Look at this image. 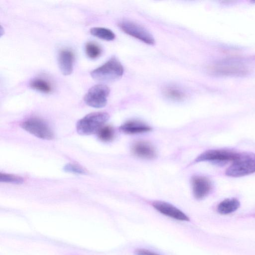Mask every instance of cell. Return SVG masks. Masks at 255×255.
Wrapping results in <instances>:
<instances>
[{"instance_id":"6da1fadb","label":"cell","mask_w":255,"mask_h":255,"mask_svg":"<svg viewBox=\"0 0 255 255\" xmlns=\"http://www.w3.org/2000/svg\"><path fill=\"white\" fill-rule=\"evenodd\" d=\"M124 71V67L120 61L115 57H113L91 71V76L99 82H113L122 77Z\"/></svg>"},{"instance_id":"7a4b0ae2","label":"cell","mask_w":255,"mask_h":255,"mask_svg":"<svg viewBox=\"0 0 255 255\" xmlns=\"http://www.w3.org/2000/svg\"><path fill=\"white\" fill-rule=\"evenodd\" d=\"M255 171V154L244 152L238 154L232 164L227 169L226 174L230 177H241Z\"/></svg>"},{"instance_id":"3957f363","label":"cell","mask_w":255,"mask_h":255,"mask_svg":"<svg viewBox=\"0 0 255 255\" xmlns=\"http://www.w3.org/2000/svg\"><path fill=\"white\" fill-rule=\"evenodd\" d=\"M109 115L105 112L89 114L77 123V132L82 135H90L98 131L109 120Z\"/></svg>"},{"instance_id":"277c9868","label":"cell","mask_w":255,"mask_h":255,"mask_svg":"<svg viewBox=\"0 0 255 255\" xmlns=\"http://www.w3.org/2000/svg\"><path fill=\"white\" fill-rule=\"evenodd\" d=\"M212 75L224 77H240L247 75L248 69L242 64L233 62H219L208 68Z\"/></svg>"},{"instance_id":"5b68a950","label":"cell","mask_w":255,"mask_h":255,"mask_svg":"<svg viewBox=\"0 0 255 255\" xmlns=\"http://www.w3.org/2000/svg\"><path fill=\"white\" fill-rule=\"evenodd\" d=\"M110 92V89L107 85H96L89 89L85 95L84 100L89 106L101 108L106 105Z\"/></svg>"},{"instance_id":"8992f818","label":"cell","mask_w":255,"mask_h":255,"mask_svg":"<svg viewBox=\"0 0 255 255\" xmlns=\"http://www.w3.org/2000/svg\"><path fill=\"white\" fill-rule=\"evenodd\" d=\"M23 129L43 139L51 140L54 134L48 125L38 118H31L23 122L21 125Z\"/></svg>"},{"instance_id":"52a82bcc","label":"cell","mask_w":255,"mask_h":255,"mask_svg":"<svg viewBox=\"0 0 255 255\" xmlns=\"http://www.w3.org/2000/svg\"><path fill=\"white\" fill-rule=\"evenodd\" d=\"M120 28L126 33L149 45H153L155 39L152 35L145 28L130 21H122L119 23Z\"/></svg>"},{"instance_id":"ba28073f","label":"cell","mask_w":255,"mask_h":255,"mask_svg":"<svg viewBox=\"0 0 255 255\" xmlns=\"http://www.w3.org/2000/svg\"><path fill=\"white\" fill-rule=\"evenodd\" d=\"M238 153L232 151L212 149L205 151L199 155L195 160V162L202 161H211L216 162H224L233 161L237 157Z\"/></svg>"},{"instance_id":"9c48e42d","label":"cell","mask_w":255,"mask_h":255,"mask_svg":"<svg viewBox=\"0 0 255 255\" xmlns=\"http://www.w3.org/2000/svg\"><path fill=\"white\" fill-rule=\"evenodd\" d=\"M153 207L160 213L179 221H188L189 218L181 210L173 205L163 201H155Z\"/></svg>"},{"instance_id":"30bf717a","label":"cell","mask_w":255,"mask_h":255,"mask_svg":"<svg viewBox=\"0 0 255 255\" xmlns=\"http://www.w3.org/2000/svg\"><path fill=\"white\" fill-rule=\"evenodd\" d=\"M193 194L197 199H202L210 193L212 185L210 181L207 178L196 176L192 179Z\"/></svg>"},{"instance_id":"8fae6325","label":"cell","mask_w":255,"mask_h":255,"mask_svg":"<svg viewBox=\"0 0 255 255\" xmlns=\"http://www.w3.org/2000/svg\"><path fill=\"white\" fill-rule=\"evenodd\" d=\"M75 56L69 49H61L58 55V64L61 72L64 75L71 74L73 70Z\"/></svg>"},{"instance_id":"7c38bea8","label":"cell","mask_w":255,"mask_h":255,"mask_svg":"<svg viewBox=\"0 0 255 255\" xmlns=\"http://www.w3.org/2000/svg\"><path fill=\"white\" fill-rule=\"evenodd\" d=\"M132 152L136 156L146 159H151L155 157L156 151L149 143L146 141H138L132 147Z\"/></svg>"},{"instance_id":"4fadbf2b","label":"cell","mask_w":255,"mask_h":255,"mask_svg":"<svg viewBox=\"0 0 255 255\" xmlns=\"http://www.w3.org/2000/svg\"><path fill=\"white\" fill-rule=\"evenodd\" d=\"M151 128L145 124L138 121H129L123 124L120 130L127 134H137L151 130Z\"/></svg>"},{"instance_id":"5bb4252c","label":"cell","mask_w":255,"mask_h":255,"mask_svg":"<svg viewBox=\"0 0 255 255\" xmlns=\"http://www.w3.org/2000/svg\"><path fill=\"white\" fill-rule=\"evenodd\" d=\"M29 86L32 89L44 93H49L53 90L52 84L43 78L37 77L31 80Z\"/></svg>"},{"instance_id":"9a60e30c","label":"cell","mask_w":255,"mask_h":255,"mask_svg":"<svg viewBox=\"0 0 255 255\" xmlns=\"http://www.w3.org/2000/svg\"><path fill=\"white\" fill-rule=\"evenodd\" d=\"M239 201L235 199H227L218 206L217 210L221 214H228L236 211L240 207Z\"/></svg>"},{"instance_id":"2e32d148","label":"cell","mask_w":255,"mask_h":255,"mask_svg":"<svg viewBox=\"0 0 255 255\" xmlns=\"http://www.w3.org/2000/svg\"><path fill=\"white\" fill-rule=\"evenodd\" d=\"M163 93L167 98L176 101H182L186 97V94L183 90L173 85L164 87Z\"/></svg>"},{"instance_id":"e0dca14e","label":"cell","mask_w":255,"mask_h":255,"mask_svg":"<svg viewBox=\"0 0 255 255\" xmlns=\"http://www.w3.org/2000/svg\"><path fill=\"white\" fill-rule=\"evenodd\" d=\"M90 32L92 35L106 41L113 40L116 36L111 30L105 27H92L90 29Z\"/></svg>"},{"instance_id":"ac0fdd59","label":"cell","mask_w":255,"mask_h":255,"mask_svg":"<svg viewBox=\"0 0 255 255\" xmlns=\"http://www.w3.org/2000/svg\"><path fill=\"white\" fill-rule=\"evenodd\" d=\"M85 52L89 58L94 59L101 55L102 50L98 44L94 42H88L85 45Z\"/></svg>"},{"instance_id":"d6986e66","label":"cell","mask_w":255,"mask_h":255,"mask_svg":"<svg viewBox=\"0 0 255 255\" xmlns=\"http://www.w3.org/2000/svg\"><path fill=\"white\" fill-rule=\"evenodd\" d=\"M98 137L103 141H110L114 136V130L109 126H103L97 132Z\"/></svg>"},{"instance_id":"ffe728a7","label":"cell","mask_w":255,"mask_h":255,"mask_svg":"<svg viewBox=\"0 0 255 255\" xmlns=\"http://www.w3.org/2000/svg\"><path fill=\"white\" fill-rule=\"evenodd\" d=\"M0 181L1 182L21 184L23 182L22 177L13 174L0 173Z\"/></svg>"},{"instance_id":"44dd1931","label":"cell","mask_w":255,"mask_h":255,"mask_svg":"<svg viewBox=\"0 0 255 255\" xmlns=\"http://www.w3.org/2000/svg\"><path fill=\"white\" fill-rule=\"evenodd\" d=\"M63 169L66 172L74 174H85L87 173V171L83 168L76 164L72 163L66 164Z\"/></svg>"},{"instance_id":"7402d4cb","label":"cell","mask_w":255,"mask_h":255,"mask_svg":"<svg viewBox=\"0 0 255 255\" xmlns=\"http://www.w3.org/2000/svg\"><path fill=\"white\" fill-rule=\"evenodd\" d=\"M134 255H160L144 249H138L134 251Z\"/></svg>"}]
</instances>
